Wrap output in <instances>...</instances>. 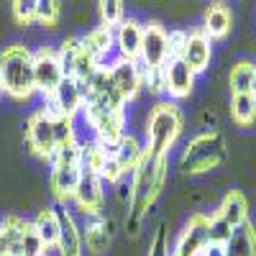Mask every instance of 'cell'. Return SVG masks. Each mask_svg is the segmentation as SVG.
Returning a JSON list of instances; mask_svg holds the SVG:
<instances>
[{
	"instance_id": "1",
	"label": "cell",
	"mask_w": 256,
	"mask_h": 256,
	"mask_svg": "<svg viewBox=\"0 0 256 256\" xmlns=\"http://www.w3.org/2000/svg\"><path fill=\"white\" fill-rule=\"evenodd\" d=\"M169 177V156H144L138 169L131 174V205L126 212V233L131 238H136L141 233L144 218L152 212L156 198L162 195V190Z\"/></svg>"
},
{
	"instance_id": "2",
	"label": "cell",
	"mask_w": 256,
	"mask_h": 256,
	"mask_svg": "<svg viewBox=\"0 0 256 256\" xmlns=\"http://www.w3.org/2000/svg\"><path fill=\"white\" fill-rule=\"evenodd\" d=\"M184 128L182 108L174 100H159L146 116L144 126V146L148 156H169V148L177 144Z\"/></svg>"
},
{
	"instance_id": "3",
	"label": "cell",
	"mask_w": 256,
	"mask_h": 256,
	"mask_svg": "<svg viewBox=\"0 0 256 256\" xmlns=\"http://www.w3.org/2000/svg\"><path fill=\"white\" fill-rule=\"evenodd\" d=\"M228 162V144L220 131H202L190 138L180 154V172L184 177H202L220 169Z\"/></svg>"
},
{
	"instance_id": "4",
	"label": "cell",
	"mask_w": 256,
	"mask_h": 256,
	"mask_svg": "<svg viewBox=\"0 0 256 256\" xmlns=\"http://www.w3.org/2000/svg\"><path fill=\"white\" fill-rule=\"evenodd\" d=\"M0 80L13 100H28L36 92L34 82V52L26 44H10L0 52Z\"/></svg>"
},
{
	"instance_id": "5",
	"label": "cell",
	"mask_w": 256,
	"mask_h": 256,
	"mask_svg": "<svg viewBox=\"0 0 256 256\" xmlns=\"http://www.w3.org/2000/svg\"><path fill=\"white\" fill-rule=\"evenodd\" d=\"M82 174L84 172L80 166V144L59 146L52 159V174H49V187H52V195L56 198V205L72 202Z\"/></svg>"
},
{
	"instance_id": "6",
	"label": "cell",
	"mask_w": 256,
	"mask_h": 256,
	"mask_svg": "<svg viewBox=\"0 0 256 256\" xmlns=\"http://www.w3.org/2000/svg\"><path fill=\"white\" fill-rule=\"evenodd\" d=\"M26 146H28L31 154L46 159V162L54 159L56 148H59L56 146V136H54V120L44 113L41 105L26 120Z\"/></svg>"
},
{
	"instance_id": "7",
	"label": "cell",
	"mask_w": 256,
	"mask_h": 256,
	"mask_svg": "<svg viewBox=\"0 0 256 256\" xmlns=\"http://www.w3.org/2000/svg\"><path fill=\"white\" fill-rule=\"evenodd\" d=\"M166 62H169V31L159 20H146L138 64L144 70H164Z\"/></svg>"
},
{
	"instance_id": "8",
	"label": "cell",
	"mask_w": 256,
	"mask_h": 256,
	"mask_svg": "<svg viewBox=\"0 0 256 256\" xmlns=\"http://www.w3.org/2000/svg\"><path fill=\"white\" fill-rule=\"evenodd\" d=\"M64 80V70L59 64V56H56V49L52 46H38L34 52V82H36V92L52 98L56 92V88Z\"/></svg>"
},
{
	"instance_id": "9",
	"label": "cell",
	"mask_w": 256,
	"mask_h": 256,
	"mask_svg": "<svg viewBox=\"0 0 256 256\" xmlns=\"http://www.w3.org/2000/svg\"><path fill=\"white\" fill-rule=\"evenodd\" d=\"M108 70H110V80L116 84L118 95L123 98V102H134L138 100V95L144 92V72H141V64L138 62H128V59H110L108 62Z\"/></svg>"
},
{
	"instance_id": "10",
	"label": "cell",
	"mask_w": 256,
	"mask_h": 256,
	"mask_svg": "<svg viewBox=\"0 0 256 256\" xmlns=\"http://www.w3.org/2000/svg\"><path fill=\"white\" fill-rule=\"evenodd\" d=\"M208 230H210L208 212H192L169 256H200L202 248L208 246Z\"/></svg>"
},
{
	"instance_id": "11",
	"label": "cell",
	"mask_w": 256,
	"mask_h": 256,
	"mask_svg": "<svg viewBox=\"0 0 256 256\" xmlns=\"http://www.w3.org/2000/svg\"><path fill=\"white\" fill-rule=\"evenodd\" d=\"M164 95L166 100H184L195 92V82H198V74L192 72L182 59H169L164 64Z\"/></svg>"
},
{
	"instance_id": "12",
	"label": "cell",
	"mask_w": 256,
	"mask_h": 256,
	"mask_svg": "<svg viewBox=\"0 0 256 256\" xmlns=\"http://www.w3.org/2000/svg\"><path fill=\"white\" fill-rule=\"evenodd\" d=\"M72 202L77 205V210L82 212L84 218L102 216V208H105V182L98 174H82Z\"/></svg>"
},
{
	"instance_id": "13",
	"label": "cell",
	"mask_w": 256,
	"mask_h": 256,
	"mask_svg": "<svg viewBox=\"0 0 256 256\" xmlns=\"http://www.w3.org/2000/svg\"><path fill=\"white\" fill-rule=\"evenodd\" d=\"M82 228V248H88L92 256H105L113 246V220L105 216H92L84 218Z\"/></svg>"
},
{
	"instance_id": "14",
	"label": "cell",
	"mask_w": 256,
	"mask_h": 256,
	"mask_svg": "<svg viewBox=\"0 0 256 256\" xmlns=\"http://www.w3.org/2000/svg\"><path fill=\"white\" fill-rule=\"evenodd\" d=\"M54 210L59 218V256H82V228L72 210H67V205H56Z\"/></svg>"
},
{
	"instance_id": "15",
	"label": "cell",
	"mask_w": 256,
	"mask_h": 256,
	"mask_svg": "<svg viewBox=\"0 0 256 256\" xmlns=\"http://www.w3.org/2000/svg\"><path fill=\"white\" fill-rule=\"evenodd\" d=\"M113 34H116L118 59L138 62V56H141V41H144V24H141V20L138 18H126Z\"/></svg>"
},
{
	"instance_id": "16",
	"label": "cell",
	"mask_w": 256,
	"mask_h": 256,
	"mask_svg": "<svg viewBox=\"0 0 256 256\" xmlns=\"http://www.w3.org/2000/svg\"><path fill=\"white\" fill-rule=\"evenodd\" d=\"M182 62H184L195 74L208 72L210 62H212V41H210L200 28L190 31L187 44H184V52H182Z\"/></svg>"
},
{
	"instance_id": "17",
	"label": "cell",
	"mask_w": 256,
	"mask_h": 256,
	"mask_svg": "<svg viewBox=\"0 0 256 256\" xmlns=\"http://www.w3.org/2000/svg\"><path fill=\"white\" fill-rule=\"evenodd\" d=\"M200 31L210 38V41H223L228 38V34L233 31V10L226 3H212L205 8L202 16V26Z\"/></svg>"
},
{
	"instance_id": "18",
	"label": "cell",
	"mask_w": 256,
	"mask_h": 256,
	"mask_svg": "<svg viewBox=\"0 0 256 256\" xmlns=\"http://www.w3.org/2000/svg\"><path fill=\"white\" fill-rule=\"evenodd\" d=\"M216 216L223 218L233 230L241 228L244 223H248V200H246V195L241 190H228L223 195V200H220V205H218V210H216Z\"/></svg>"
},
{
	"instance_id": "19",
	"label": "cell",
	"mask_w": 256,
	"mask_h": 256,
	"mask_svg": "<svg viewBox=\"0 0 256 256\" xmlns=\"http://www.w3.org/2000/svg\"><path fill=\"white\" fill-rule=\"evenodd\" d=\"M80 44H82V49L88 54H92L100 64H105V59H108L110 52L116 49V34H113V28L95 26L84 36H80Z\"/></svg>"
},
{
	"instance_id": "20",
	"label": "cell",
	"mask_w": 256,
	"mask_h": 256,
	"mask_svg": "<svg viewBox=\"0 0 256 256\" xmlns=\"http://www.w3.org/2000/svg\"><path fill=\"white\" fill-rule=\"evenodd\" d=\"M113 154H116L120 169H123L126 177H128V174H134L136 169H138V164L144 162V156H146V146H144V141H141L138 136H134L131 131H128V134L123 136V141L113 148Z\"/></svg>"
},
{
	"instance_id": "21",
	"label": "cell",
	"mask_w": 256,
	"mask_h": 256,
	"mask_svg": "<svg viewBox=\"0 0 256 256\" xmlns=\"http://www.w3.org/2000/svg\"><path fill=\"white\" fill-rule=\"evenodd\" d=\"M28 220L20 216H6L0 220V256H18L20 248V236H24Z\"/></svg>"
},
{
	"instance_id": "22",
	"label": "cell",
	"mask_w": 256,
	"mask_h": 256,
	"mask_svg": "<svg viewBox=\"0 0 256 256\" xmlns=\"http://www.w3.org/2000/svg\"><path fill=\"white\" fill-rule=\"evenodd\" d=\"M31 226L36 228L38 238L44 241V246L49 251L59 248V218H56V210L54 208H41L38 216L31 220Z\"/></svg>"
},
{
	"instance_id": "23",
	"label": "cell",
	"mask_w": 256,
	"mask_h": 256,
	"mask_svg": "<svg viewBox=\"0 0 256 256\" xmlns=\"http://www.w3.org/2000/svg\"><path fill=\"white\" fill-rule=\"evenodd\" d=\"M256 88V64L254 62H236L228 72V90L230 95H246Z\"/></svg>"
},
{
	"instance_id": "24",
	"label": "cell",
	"mask_w": 256,
	"mask_h": 256,
	"mask_svg": "<svg viewBox=\"0 0 256 256\" xmlns=\"http://www.w3.org/2000/svg\"><path fill=\"white\" fill-rule=\"evenodd\" d=\"M226 256H256V226L251 220L233 230L226 244Z\"/></svg>"
},
{
	"instance_id": "25",
	"label": "cell",
	"mask_w": 256,
	"mask_h": 256,
	"mask_svg": "<svg viewBox=\"0 0 256 256\" xmlns=\"http://www.w3.org/2000/svg\"><path fill=\"white\" fill-rule=\"evenodd\" d=\"M108 156H110V148H105L98 141L80 146V166H82L84 174H98L100 177V172H102L105 162H108Z\"/></svg>"
},
{
	"instance_id": "26",
	"label": "cell",
	"mask_w": 256,
	"mask_h": 256,
	"mask_svg": "<svg viewBox=\"0 0 256 256\" xmlns=\"http://www.w3.org/2000/svg\"><path fill=\"white\" fill-rule=\"evenodd\" d=\"M230 118L236 126H254L256 123V92L230 95Z\"/></svg>"
},
{
	"instance_id": "27",
	"label": "cell",
	"mask_w": 256,
	"mask_h": 256,
	"mask_svg": "<svg viewBox=\"0 0 256 256\" xmlns=\"http://www.w3.org/2000/svg\"><path fill=\"white\" fill-rule=\"evenodd\" d=\"M62 3L59 0H36V24L41 28H49L54 31L59 26V18H62Z\"/></svg>"
},
{
	"instance_id": "28",
	"label": "cell",
	"mask_w": 256,
	"mask_h": 256,
	"mask_svg": "<svg viewBox=\"0 0 256 256\" xmlns=\"http://www.w3.org/2000/svg\"><path fill=\"white\" fill-rule=\"evenodd\" d=\"M98 13H100V26L113 28V31L126 20V6L120 3V0H100Z\"/></svg>"
},
{
	"instance_id": "29",
	"label": "cell",
	"mask_w": 256,
	"mask_h": 256,
	"mask_svg": "<svg viewBox=\"0 0 256 256\" xmlns=\"http://www.w3.org/2000/svg\"><path fill=\"white\" fill-rule=\"evenodd\" d=\"M46 246H44V241L38 238V233H36V228L31 226V220H28V226H26V230H24V236H20V248H18V256H46Z\"/></svg>"
},
{
	"instance_id": "30",
	"label": "cell",
	"mask_w": 256,
	"mask_h": 256,
	"mask_svg": "<svg viewBox=\"0 0 256 256\" xmlns=\"http://www.w3.org/2000/svg\"><path fill=\"white\" fill-rule=\"evenodd\" d=\"M77 54H80V38H77V36H67V38L59 44V49H56V56H59L62 70H64V77H70Z\"/></svg>"
},
{
	"instance_id": "31",
	"label": "cell",
	"mask_w": 256,
	"mask_h": 256,
	"mask_svg": "<svg viewBox=\"0 0 256 256\" xmlns=\"http://www.w3.org/2000/svg\"><path fill=\"white\" fill-rule=\"evenodd\" d=\"M169 254H172V246H169V228H166V220H162L154 230V236H152L146 256H169Z\"/></svg>"
},
{
	"instance_id": "32",
	"label": "cell",
	"mask_w": 256,
	"mask_h": 256,
	"mask_svg": "<svg viewBox=\"0 0 256 256\" xmlns=\"http://www.w3.org/2000/svg\"><path fill=\"white\" fill-rule=\"evenodd\" d=\"M230 236H233V228L223 218H218L216 212H212V216H210V230H208V244L226 246L230 241Z\"/></svg>"
},
{
	"instance_id": "33",
	"label": "cell",
	"mask_w": 256,
	"mask_h": 256,
	"mask_svg": "<svg viewBox=\"0 0 256 256\" xmlns=\"http://www.w3.org/2000/svg\"><path fill=\"white\" fill-rule=\"evenodd\" d=\"M13 20L18 26H31L36 24V0H16L10 6Z\"/></svg>"
},
{
	"instance_id": "34",
	"label": "cell",
	"mask_w": 256,
	"mask_h": 256,
	"mask_svg": "<svg viewBox=\"0 0 256 256\" xmlns=\"http://www.w3.org/2000/svg\"><path fill=\"white\" fill-rule=\"evenodd\" d=\"M141 72H144V90L148 95H164V74H162V70H144L141 67Z\"/></svg>"
},
{
	"instance_id": "35",
	"label": "cell",
	"mask_w": 256,
	"mask_h": 256,
	"mask_svg": "<svg viewBox=\"0 0 256 256\" xmlns=\"http://www.w3.org/2000/svg\"><path fill=\"white\" fill-rule=\"evenodd\" d=\"M187 36H190L187 28H172L169 31V59H182Z\"/></svg>"
},
{
	"instance_id": "36",
	"label": "cell",
	"mask_w": 256,
	"mask_h": 256,
	"mask_svg": "<svg viewBox=\"0 0 256 256\" xmlns=\"http://www.w3.org/2000/svg\"><path fill=\"white\" fill-rule=\"evenodd\" d=\"M123 177H126V172H123V169H120V164H118L116 154L110 152L108 162H105V166H102V172H100V180H102V182H108V184H118V182H120Z\"/></svg>"
},
{
	"instance_id": "37",
	"label": "cell",
	"mask_w": 256,
	"mask_h": 256,
	"mask_svg": "<svg viewBox=\"0 0 256 256\" xmlns=\"http://www.w3.org/2000/svg\"><path fill=\"white\" fill-rule=\"evenodd\" d=\"M200 123L208 128V131H216V123H218V113L212 110V108H205L202 116H200Z\"/></svg>"
},
{
	"instance_id": "38",
	"label": "cell",
	"mask_w": 256,
	"mask_h": 256,
	"mask_svg": "<svg viewBox=\"0 0 256 256\" xmlns=\"http://www.w3.org/2000/svg\"><path fill=\"white\" fill-rule=\"evenodd\" d=\"M200 256H226V246H218V244H208L202 248Z\"/></svg>"
},
{
	"instance_id": "39",
	"label": "cell",
	"mask_w": 256,
	"mask_h": 256,
	"mask_svg": "<svg viewBox=\"0 0 256 256\" xmlns=\"http://www.w3.org/2000/svg\"><path fill=\"white\" fill-rule=\"evenodd\" d=\"M3 92H6V90H3V80H0V98H3Z\"/></svg>"
},
{
	"instance_id": "40",
	"label": "cell",
	"mask_w": 256,
	"mask_h": 256,
	"mask_svg": "<svg viewBox=\"0 0 256 256\" xmlns=\"http://www.w3.org/2000/svg\"><path fill=\"white\" fill-rule=\"evenodd\" d=\"M254 92H256V88H254Z\"/></svg>"
}]
</instances>
